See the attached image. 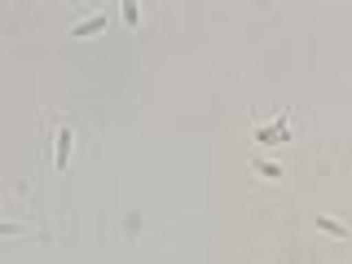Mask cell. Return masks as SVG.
Returning a JSON list of instances; mask_svg holds the SVG:
<instances>
[{"label": "cell", "mask_w": 352, "mask_h": 264, "mask_svg": "<svg viewBox=\"0 0 352 264\" xmlns=\"http://www.w3.org/2000/svg\"><path fill=\"white\" fill-rule=\"evenodd\" d=\"M251 172L260 181H282V163H273V159H251Z\"/></svg>", "instance_id": "obj_5"}, {"label": "cell", "mask_w": 352, "mask_h": 264, "mask_svg": "<svg viewBox=\"0 0 352 264\" xmlns=\"http://www.w3.org/2000/svg\"><path fill=\"white\" fill-rule=\"evenodd\" d=\"M313 225H317V234H326V238H335V242H348L352 238V229L344 225V220H335V216H317Z\"/></svg>", "instance_id": "obj_3"}, {"label": "cell", "mask_w": 352, "mask_h": 264, "mask_svg": "<svg viewBox=\"0 0 352 264\" xmlns=\"http://www.w3.org/2000/svg\"><path fill=\"white\" fill-rule=\"evenodd\" d=\"M291 132H295V128H291V115L282 110L273 124H260L251 137H256V146H286V141H291Z\"/></svg>", "instance_id": "obj_1"}, {"label": "cell", "mask_w": 352, "mask_h": 264, "mask_svg": "<svg viewBox=\"0 0 352 264\" xmlns=\"http://www.w3.org/2000/svg\"><path fill=\"white\" fill-rule=\"evenodd\" d=\"M71 146H75V137H71V124H53V172H66L71 168Z\"/></svg>", "instance_id": "obj_2"}, {"label": "cell", "mask_w": 352, "mask_h": 264, "mask_svg": "<svg viewBox=\"0 0 352 264\" xmlns=\"http://www.w3.org/2000/svg\"><path fill=\"white\" fill-rule=\"evenodd\" d=\"M106 14H93V18H84V22H75V27H71V36L75 40H88V36H102V31H106Z\"/></svg>", "instance_id": "obj_4"}, {"label": "cell", "mask_w": 352, "mask_h": 264, "mask_svg": "<svg viewBox=\"0 0 352 264\" xmlns=\"http://www.w3.org/2000/svg\"><path fill=\"white\" fill-rule=\"evenodd\" d=\"M119 14H124V22H128V27H137V18H141V9H137V5H132V0H128V5H124V9H119Z\"/></svg>", "instance_id": "obj_6"}]
</instances>
